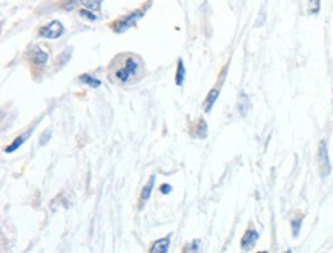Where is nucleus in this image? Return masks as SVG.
<instances>
[{
  "label": "nucleus",
  "mask_w": 333,
  "mask_h": 253,
  "mask_svg": "<svg viewBox=\"0 0 333 253\" xmlns=\"http://www.w3.org/2000/svg\"><path fill=\"white\" fill-rule=\"evenodd\" d=\"M140 17H143V11H137L131 16H126V17L120 18V20H117V23L114 25V31L119 33V34L128 31L131 26H134L137 23V20H139Z\"/></svg>",
  "instance_id": "obj_3"
},
{
  "label": "nucleus",
  "mask_w": 333,
  "mask_h": 253,
  "mask_svg": "<svg viewBox=\"0 0 333 253\" xmlns=\"http://www.w3.org/2000/svg\"><path fill=\"white\" fill-rule=\"evenodd\" d=\"M28 137H29V132H23V134L20 135V137H17V138L11 143V146H8V148L5 149V152H6V153H13V152H16V151L26 141Z\"/></svg>",
  "instance_id": "obj_8"
},
{
  "label": "nucleus",
  "mask_w": 333,
  "mask_h": 253,
  "mask_svg": "<svg viewBox=\"0 0 333 253\" xmlns=\"http://www.w3.org/2000/svg\"><path fill=\"white\" fill-rule=\"evenodd\" d=\"M184 79H186L184 63H183V60L180 58V60H178V65H177V75H175V83H177V86H181V84L184 83Z\"/></svg>",
  "instance_id": "obj_12"
},
{
  "label": "nucleus",
  "mask_w": 333,
  "mask_h": 253,
  "mask_svg": "<svg viewBox=\"0 0 333 253\" xmlns=\"http://www.w3.org/2000/svg\"><path fill=\"white\" fill-rule=\"evenodd\" d=\"M78 80H80L83 84H88L91 87H100L102 86V82L99 79H94V77L89 74H82L80 77H78Z\"/></svg>",
  "instance_id": "obj_10"
},
{
  "label": "nucleus",
  "mask_w": 333,
  "mask_h": 253,
  "mask_svg": "<svg viewBox=\"0 0 333 253\" xmlns=\"http://www.w3.org/2000/svg\"><path fill=\"white\" fill-rule=\"evenodd\" d=\"M238 108H240V114L241 115H246L249 108H250V101L247 99V95L246 94H240V101H238Z\"/></svg>",
  "instance_id": "obj_13"
},
{
  "label": "nucleus",
  "mask_w": 333,
  "mask_h": 253,
  "mask_svg": "<svg viewBox=\"0 0 333 253\" xmlns=\"http://www.w3.org/2000/svg\"><path fill=\"white\" fill-rule=\"evenodd\" d=\"M218 95H220V91H218V89H212V91L208 94V99H206V101H204V111H206V112H209V111L212 109V106L215 104V101H217Z\"/></svg>",
  "instance_id": "obj_9"
},
{
  "label": "nucleus",
  "mask_w": 333,
  "mask_h": 253,
  "mask_svg": "<svg viewBox=\"0 0 333 253\" xmlns=\"http://www.w3.org/2000/svg\"><path fill=\"white\" fill-rule=\"evenodd\" d=\"M318 168L321 172V177H327L330 173V163H329V153H327V146L326 141L319 143L318 149Z\"/></svg>",
  "instance_id": "obj_4"
},
{
  "label": "nucleus",
  "mask_w": 333,
  "mask_h": 253,
  "mask_svg": "<svg viewBox=\"0 0 333 253\" xmlns=\"http://www.w3.org/2000/svg\"><path fill=\"white\" fill-rule=\"evenodd\" d=\"M29 60L37 67H43L48 62V54L38 46H33V50L29 51Z\"/></svg>",
  "instance_id": "obj_5"
},
{
  "label": "nucleus",
  "mask_w": 333,
  "mask_h": 253,
  "mask_svg": "<svg viewBox=\"0 0 333 253\" xmlns=\"http://www.w3.org/2000/svg\"><path fill=\"white\" fill-rule=\"evenodd\" d=\"M63 31H65L63 25L57 20H53L51 23H48L46 26L38 29V35L43 37V38H51V40H54V38L62 37Z\"/></svg>",
  "instance_id": "obj_2"
},
{
  "label": "nucleus",
  "mask_w": 333,
  "mask_h": 253,
  "mask_svg": "<svg viewBox=\"0 0 333 253\" xmlns=\"http://www.w3.org/2000/svg\"><path fill=\"white\" fill-rule=\"evenodd\" d=\"M171 190H172V187L169 186V184H161V187H160L161 193H164V195H166V193H169Z\"/></svg>",
  "instance_id": "obj_20"
},
{
  "label": "nucleus",
  "mask_w": 333,
  "mask_h": 253,
  "mask_svg": "<svg viewBox=\"0 0 333 253\" xmlns=\"http://www.w3.org/2000/svg\"><path fill=\"white\" fill-rule=\"evenodd\" d=\"M111 80L120 84H131L143 75V63L140 57L134 54H126L117 57L111 66Z\"/></svg>",
  "instance_id": "obj_1"
},
{
  "label": "nucleus",
  "mask_w": 333,
  "mask_h": 253,
  "mask_svg": "<svg viewBox=\"0 0 333 253\" xmlns=\"http://www.w3.org/2000/svg\"><path fill=\"white\" fill-rule=\"evenodd\" d=\"M102 2H103V0H82V3L86 8H89L91 11H100Z\"/></svg>",
  "instance_id": "obj_14"
},
{
  "label": "nucleus",
  "mask_w": 333,
  "mask_h": 253,
  "mask_svg": "<svg viewBox=\"0 0 333 253\" xmlns=\"http://www.w3.org/2000/svg\"><path fill=\"white\" fill-rule=\"evenodd\" d=\"M260 235H258V232L257 230H253V229H249L246 233H244V236L241 239V247L244 250H249L250 247L255 246V242L258 241Z\"/></svg>",
  "instance_id": "obj_6"
},
{
  "label": "nucleus",
  "mask_w": 333,
  "mask_h": 253,
  "mask_svg": "<svg viewBox=\"0 0 333 253\" xmlns=\"http://www.w3.org/2000/svg\"><path fill=\"white\" fill-rule=\"evenodd\" d=\"M66 2V8H72L77 2H80V0H65Z\"/></svg>",
  "instance_id": "obj_22"
},
{
  "label": "nucleus",
  "mask_w": 333,
  "mask_h": 253,
  "mask_svg": "<svg viewBox=\"0 0 333 253\" xmlns=\"http://www.w3.org/2000/svg\"><path fill=\"white\" fill-rule=\"evenodd\" d=\"M169 242H171V238H161L158 241L154 242V246L151 247V253H166L169 250Z\"/></svg>",
  "instance_id": "obj_7"
},
{
  "label": "nucleus",
  "mask_w": 333,
  "mask_h": 253,
  "mask_svg": "<svg viewBox=\"0 0 333 253\" xmlns=\"http://www.w3.org/2000/svg\"><path fill=\"white\" fill-rule=\"evenodd\" d=\"M198 242H200V241H193V246H191V247H186V249H184V252H191V250H193V252H195V250H198Z\"/></svg>",
  "instance_id": "obj_21"
},
{
  "label": "nucleus",
  "mask_w": 333,
  "mask_h": 253,
  "mask_svg": "<svg viewBox=\"0 0 333 253\" xmlns=\"http://www.w3.org/2000/svg\"><path fill=\"white\" fill-rule=\"evenodd\" d=\"M80 16L85 17V18H88V20H91V22L97 20V16L94 13H91L89 9H80Z\"/></svg>",
  "instance_id": "obj_19"
},
{
  "label": "nucleus",
  "mask_w": 333,
  "mask_h": 253,
  "mask_svg": "<svg viewBox=\"0 0 333 253\" xmlns=\"http://www.w3.org/2000/svg\"><path fill=\"white\" fill-rule=\"evenodd\" d=\"M70 57H71V51L70 50H65L60 55L57 57V62H55V65L60 67V66H63L68 60H70Z\"/></svg>",
  "instance_id": "obj_15"
},
{
  "label": "nucleus",
  "mask_w": 333,
  "mask_h": 253,
  "mask_svg": "<svg viewBox=\"0 0 333 253\" xmlns=\"http://www.w3.org/2000/svg\"><path fill=\"white\" fill-rule=\"evenodd\" d=\"M319 5H321V0H309V9L312 14H316L319 11Z\"/></svg>",
  "instance_id": "obj_17"
},
{
  "label": "nucleus",
  "mask_w": 333,
  "mask_h": 253,
  "mask_svg": "<svg viewBox=\"0 0 333 253\" xmlns=\"http://www.w3.org/2000/svg\"><path fill=\"white\" fill-rule=\"evenodd\" d=\"M206 131H208V124H206L204 120H200L197 129H195V132H197V137L198 138H206Z\"/></svg>",
  "instance_id": "obj_16"
},
{
  "label": "nucleus",
  "mask_w": 333,
  "mask_h": 253,
  "mask_svg": "<svg viewBox=\"0 0 333 253\" xmlns=\"http://www.w3.org/2000/svg\"><path fill=\"white\" fill-rule=\"evenodd\" d=\"M301 222H302V218H297L292 221V229H293V236H298L299 233V227H301Z\"/></svg>",
  "instance_id": "obj_18"
},
{
  "label": "nucleus",
  "mask_w": 333,
  "mask_h": 253,
  "mask_svg": "<svg viewBox=\"0 0 333 253\" xmlns=\"http://www.w3.org/2000/svg\"><path fill=\"white\" fill-rule=\"evenodd\" d=\"M154 183H155V175H152V177L149 178V181L146 183V186L141 189V201H148L151 193H152V189H154Z\"/></svg>",
  "instance_id": "obj_11"
}]
</instances>
